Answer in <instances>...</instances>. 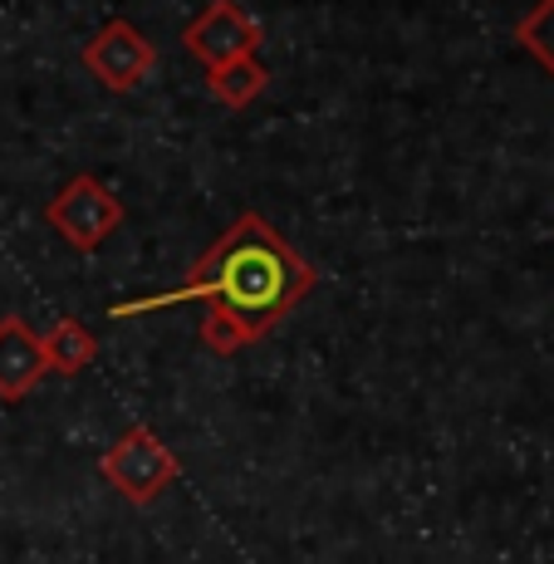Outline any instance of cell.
<instances>
[{
    "mask_svg": "<svg viewBox=\"0 0 554 564\" xmlns=\"http://www.w3.org/2000/svg\"><path fill=\"white\" fill-rule=\"evenodd\" d=\"M45 221L74 251H99L108 236L118 231V221H123V202L99 177H69L45 206Z\"/></svg>",
    "mask_w": 554,
    "mask_h": 564,
    "instance_id": "3957f363",
    "label": "cell"
},
{
    "mask_svg": "<svg viewBox=\"0 0 554 564\" xmlns=\"http://www.w3.org/2000/svg\"><path fill=\"white\" fill-rule=\"evenodd\" d=\"M182 45L211 74V69H221V64H236V59H246V54H256L260 25L241 0H211V6L182 30Z\"/></svg>",
    "mask_w": 554,
    "mask_h": 564,
    "instance_id": "277c9868",
    "label": "cell"
},
{
    "mask_svg": "<svg viewBox=\"0 0 554 564\" xmlns=\"http://www.w3.org/2000/svg\"><path fill=\"white\" fill-rule=\"evenodd\" d=\"M84 64L99 74V84L128 94V89H138V84L152 74L157 54H152V45L143 40V30H138L133 20H108L99 35L84 45Z\"/></svg>",
    "mask_w": 554,
    "mask_h": 564,
    "instance_id": "5b68a950",
    "label": "cell"
},
{
    "mask_svg": "<svg viewBox=\"0 0 554 564\" xmlns=\"http://www.w3.org/2000/svg\"><path fill=\"white\" fill-rule=\"evenodd\" d=\"M40 344H45L50 373H84V368L99 359V339H94L79 319H59Z\"/></svg>",
    "mask_w": 554,
    "mask_h": 564,
    "instance_id": "ba28073f",
    "label": "cell"
},
{
    "mask_svg": "<svg viewBox=\"0 0 554 564\" xmlns=\"http://www.w3.org/2000/svg\"><path fill=\"white\" fill-rule=\"evenodd\" d=\"M206 89H211L226 108H246V104H256L260 94L270 89V69L256 59V54H246V59L221 64V69L206 74Z\"/></svg>",
    "mask_w": 554,
    "mask_h": 564,
    "instance_id": "52a82bcc",
    "label": "cell"
},
{
    "mask_svg": "<svg viewBox=\"0 0 554 564\" xmlns=\"http://www.w3.org/2000/svg\"><path fill=\"white\" fill-rule=\"evenodd\" d=\"M515 40L545 64V74H554V0H540L525 20L515 25Z\"/></svg>",
    "mask_w": 554,
    "mask_h": 564,
    "instance_id": "9c48e42d",
    "label": "cell"
},
{
    "mask_svg": "<svg viewBox=\"0 0 554 564\" xmlns=\"http://www.w3.org/2000/svg\"><path fill=\"white\" fill-rule=\"evenodd\" d=\"M50 364H45V344L30 329L20 314L0 319V403H20L25 393H35L45 383Z\"/></svg>",
    "mask_w": 554,
    "mask_h": 564,
    "instance_id": "8992f818",
    "label": "cell"
},
{
    "mask_svg": "<svg viewBox=\"0 0 554 564\" xmlns=\"http://www.w3.org/2000/svg\"><path fill=\"white\" fill-rule=\"evenodd\" d=\"M177 471H182V466H177V457H172V447L152 437L143 422H138V427H128L123 437L104 452V481L113 486L123 501H133V506L157 501V496L177 481Z\"/></svg>",
    "mask_w": 554,
    "mask_h": 564,
    "instance_id": "7a4b0ae2",
    "label": "cell"
},
{
    "mask_svg": "<svg viewBox=\"0 0 554 564\" xmlns=\"http://www.w3.org/2000/svg\"><path fill=\"white\" fill-rule=\"evenodd\" d=\"M314 290V265L304 260L260 212H241L221 236L211 241L192 275L167 295L123 300L108 314L133 319L148 310H172L187 300H206L202 344L211 354H236L246 344L265 339L290 310Z\"/></svg>",
    "mask_w": 554,
    "mask_h": 564,
    "instance_id": "6da1fadb",
    "label": "cell"
}]
</instances>
